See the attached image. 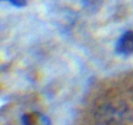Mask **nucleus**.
Wrapping results in <instances>:
<instances>
[{
	"instance_id": "f257e3e1",
	"label": "nucleus",
	"mask_w": 133,
	"mask_h": 125,
	"mask_svg": "<svg viewBox=\"0 0 133 125\" xmlns=\"http://www.w3.org/2000/svg\"><path fill=\"white\" fill-rule=\"evenodd\" d=\"M116 52L123 56L133 54V31H127L119 37L116 44Z\"/></svg>"
},
{
	"instance_id": "f03ea898",
	"label": "nucleus",
	"mask_w": 133,
	"mask_h": 125,
	"mask_svg": "<svg viewBox=\"0 0 133 125\" xmlns=\"http://www.w3.org/2000/svg\"><path fill=\"white\" fill-rule=\"evenodd\" d=\"M23 125H51L49 117L41 112H30L22 116Z\"/></svg>"
},
{
	"instance_id": "7ed1b4c3",
	"label": "nucleus",
	"mask_w": 133,
	"mask_h": 125,
	"mask_svg": "<svg viewBox=\"0 0 133 125\" xmlns=\"http://www.w3.org/2000/svg\"><path fill=\"white\" fill-rule=\"evenodd\" d=\"M102 0H83V7L89 13H95L100 9Z\"/></svg>"
},
{
	"instance_id": "20e7f679",
	"label": "nucleus",
	"mask_w": 133,
	"mask_h": 125,
	"mask_svg": "<svg viewBox=\"0 0 133 125\" xmlns=\"http://www.w3.org/2000/svg\"><path fill=\"white\" fill-rule=\"evenodd\" d=\"M7 1H9L12 6H15L17 8H22L26 6V0H7Z\"/></svg>"
}]
</instances>
